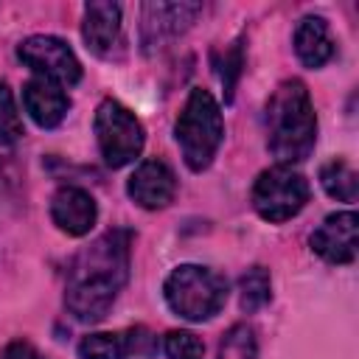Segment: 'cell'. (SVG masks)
<instances>
[{
    "label": "cell",
    "instance_id": "1",
    "mask_svg": "<svg viewBox=\"0 0 359 359\" xmlns=\"http://www.w3.org/2000/svg\"><path fill=\"white\" fill-rule=\"evenodd\" d=\"M129 230H109L73 261L65 306L76 320L95 323L107 317L109 306L129 278Z\"/></svg>",
    "mask_w": 359,
    "mask_h": 359
},
{
    "label": "cell",
    "instance_id": "2",
    "mask_svg": "<svg viewBox=\"0 0 359 359\" xmlns=\"http://www.w3.org/2000/svg\"><path fill=\"white\" fill-rule=\"evenodd\" d=\"M266 149L278 165L300 163L311 154L317 140V115L311 95L300 79H286L266 101Z\"/></svg>",
    "mask_w": 359,
    "mask_h": 359
},
{
    "label": "cell",
    "instance_id": "3",
    "mask_svg": "<svg viewBox=\"0 0 359 359\" xmlns=\"http://www.w3.org/2000/svg\"><path fill=\"white\" fill-rule=\"evenodd\" d=\"M174 135L182 149L185 165L191 171H205L213 163L224 140V121H222V109L216 98L208 90L194 87L188 93V101L177 118Z\"/></svg>",
    "mask_w": 359,
    "mask_h": 359
},
{
    "label": "cell",
    "instance_id": "4",
    "mask_svg": "<svg viewBox=\"0 0 359 359\" xmlns=\"http://www.w3.org/2000/svg\"><path fill=\"white\" fill-rule=\"evenodd\" d=\"M163 294L174 314L191 323H202L222 311L227 300V280L208 266L182 264L168 275Z\"/></svg>",
    "mask_w": 359,
    "mask_h": 359
},
{
    "label": "cell",
    "instance_id": "5",
    "mask_svg": "<svg viewBox=\"0 0 359 359\" xmlns=\"http://www.w3.org/2000/svg\"><path fill=\"white\" fill-rule=\"evenodd\" d=\"M95 137L101 157L109 168H123L143 151V126L129 107L115 98H104L95 109Z\"/></svg>",
    "mask_w": 359,
    "mask_h": 359
},
{
    "label": "cell",
    "instance_id": "6",
    "mask_svg": "<svg viewBox=\"0 0 359 359\" xmlns=\"http://www.w3.org/2000/svg\"><path fill=\"white\" fill-rule=\"evenodd\" d=\"M309 202V182L289 165H272L252 185V208L261 219L278 224L297 216Z\"/></svg>",
    "mask_w": 359,
    "mask_h": 359
},
{
    "label": "cell",
    "instance_id": "7",
    "mask_svg": "<svg viewBox=\"0 0 359 359\" xmlns=\"http://www.w3.org/2000/svg\"><path fill=\"white\" fill-rule=\"evenodd\" d=\"M17 56L39 79H48L59 87H73L81 79V65H79L73 48L59 36L34 34L17 45Z\"/></svg>",
    "mask_w": 359,
    "mask_h": 359
},
{
    "label": "cell",
    "instance_id": "8",
    "mask_svg": "<svg viewBox=\"0 0 359 359\" xmlns=\"http://www.w3.org/2000/svg\"><path fill=\"white\" fill-rule=\"evenodd\" d=\"M140 39L146 50L163 48L168 39L182 34L196 14L202 11L199 3H146L140 8Z\"/></svg>",
    "mask_w": 359,
    "mask_h": 359
},
{
    "label": "cell",
    "instance_id": "9",
    "mask_svg": "<svg viewBox=\"0 0 359 359\" xmlns=\"http://www.w3.org/2000/svg\"><path fill=\"white\" fill-rule=\"evenodd\" d=\"M359 247V219L353 210H339L323 219L311 233V250L328 264H351Z\"/></svg>",
    "mask_w": 359,
    "mask_h": 359
},
{
    "label": "cell",
    "instance_id": "10",
    "mask_svg": "<svg viewBox=\"0 0 359 359\" xmlns=\"http://www.w3.org/2000/svg\"><path fill=\"white\" fill-rule=\"evenodd\" d=\"M81 36L87 48L95 56L112 59L123 48V31H121V6L118 3H87L84 6V22Z\"/></svg>",
    "mask_w": 359,
    "mask_h": 359
},
{
    "label": "cell",
    "instance_id": "11",
    "mask_svg": "<svg viewBox=\"0 0 359 359\" xmlns=\"http://www.w3.org/2000/svg\"><path fill=\"white\" fill-rule=\"evenodd\" d=\"M126 194L146 210H157V208H165L174 194H177V177L174 171L163 163V160H143L129 182H126Z\"/></svg>",
    "mask_w": 359,
    "mask_h": 359
},
{
    "label": "cell",
    "instance_id": "12",
    "mask_svg": "<svg viewBox=\"0 0 359 359\" xmlns=\"http://www.w3.org/2000/svg\"><path fill=\"white\" fill-rule=\"evenodd\" d=\"M95 199L76 185H62L50 199V219L67 236H87L95 224Z\"/></svg>",
    "mask_w": 359,
    "mask_h": 359
},
{
    "label": "cell",
    "instance_id": "13",
    "mask_svg": "<svg viewBox=\"0 0 359 359\" xmlns=\"http://www.w3.org/2000/svg\"><path fill=\"white\" fill-rule=\"evenodd\" d=\"M22 104H25V112L34 118V123L42 126V129L59 126L65 121L67 109H70V98H67L65 87H59V84H53L48 79H39V76L25 81Z\"/></svg>",
    "mask_w": 359,
    "mask_h": 359
},
{
    "label": "cell",
    "instance_id": "14",
    "mask_svg": "<svg viewBox=\"0 0 359 359\" xmlns=\"http://www.w3.org/2000/svg\"><path fill=\"white\" fill-rule=\"evenodd\" d=\"M151 351V339L143 328H132V331H98V334H87L79 342V356L81 359H129L132 353H149Z\"/></svg>",
    "mask_w": 359,
    "mask_h": 359
},
{
    "label": "cell",
    "instance_id": "15",
    "mask_svg": "<svg viewBox=\"0 0 359 359\" xmlns=\"http://www.w3.org/2000/svg\"><path fill=\"white\" fill-rule=\"evenodd\" d=\"M294 53L306 67H323L331 53L334 42L323 17H303L294 28Z\"/></svg>",
    "mask_w": 359,
    "mask_h": 359
},
{
    "label": "cell",
    "instance_id": "16",
    "mask_svg": "<svg viewBox=\"0 0 359 359\" xmlns=\"http://www.w3.org/2000/svg\"><path fill=\"white\" fill-rule=\"evenodd\" d=\"M320 185H323V191H325L331 199L356 202L359 177H356V171H353L342 157H334V160H328V163L320 168Z\"/></svg>",
    "mask_w": 359,
    "mask_h": 359
},
{
    "label": "cell",
    "instance_id": "17",
    "mask_svg": "<svg viewBox=\"0 0 359 359\" xmlns=\"http://www.w3.org/2000/svg\"><path fill=\"white\" fill-rule=\"evenodd\" d=\"M238 292H241V309L244 311H258L261 306L269 303L272 297V283H269V272L264 266H252L241 275L238 280Z\"/></svg>",
    "mask_w": 359,
    "mask_h": 359
},
{
    "label": "cell",
    "instance_id": "18",
    "mask_svg": "<svg viewBox=\"0 0 359 359\" xmlns=\"http://www.w3.org/2000/svg\"><path fill=\"white\" fill-rule=\"evenodd\" d=\"M255 353H258V345H255L252 328L238 323V325H230L227 334L222 337L216 359H255Z\"/></svg>",
    "mask_w": 359,
    "mask_h": 359
},
{
    "label": "cell",
    "instance_id": "19",
    "mask_svg": "<svg viewBox=\"0 0 359 359\" xmlns=\"http://www.w3.org/2000/svg\"><path fill=\"white\" fill-rule=\"evenodd\" d=\"M22 137V118L6 81H0V146H11Z\"/></svg>",
    "mask_w": 359,
    "mask_h": 359
},
{
    "label": "cell",
    "instance_id": "20",
    "mask_svg": "<svg viewBox=\"0 0 359 359\" xmlns=\"http://www.w3.org/2000/svg\"><path fill=\"white\" fill-rule=\"evenodd\" d=\"M163 351L168 359H202L205 356V345L196 334L191 331H168Z\"/></svg>",
    "mask_w": 359,
    "mask_h": 359
},
{
    "label": "cell",
    "instance_id": "21",
    "mask_svg": "<svg viewBox=\"0 0 359 359\" xmlns=\"http://www.w3.org/2000/svg\"><path fill=\"white\" fill-rule=\"evenodd\" d=\"M241 65H244V56H241V42H236L230 50H224V62L219 67V76H222V84L227 90V98L233 95V87H236V79L241 73Z\"/></svg>",
    "mask_w": 359,
    "mask_h": 359
},
{
    "label": "cell",
    "instance_id": "22",
    "mask_svg": "<svg viewBox=\"0 0 359 359\" xmlns=\"http://www.w3.org/2000/svg\"><path fill=\"white\" fill-rule=\"evenodd\" d=\"M0 359H42V353H39L31 342L14 339V342H8V345L0 351Z\"/></svg>",
    "mask_w": 359,
    "mask_h": 359
}]
</instances>
